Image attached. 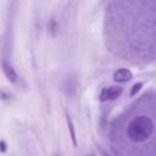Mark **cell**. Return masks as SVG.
<instances>
[{
  "instance_id": "cell-1",
  "label": "cell",
  "mask_w": 156,
  "mask_h": 156,
  "mask_svg": "<svg viewBox=\"0 0 156 156\" xmlns=\"http://www.w3.org/2000/svg\"><path fill=\"white\" fill-rule=\"evenodd\" d=\"M154 132V123L146 116L133 118L127 127V136L133 143H143L147 140Z\"/></svg>"
},
{
  "instance_id": "cell-2",
  "label": "cell",
  "mask_w": 156,
  "mask_h": 156,
  "mask_svg": "<svg viewBox=\"0 0 156 156\" xmlns=\"http://www.w3.org/2000/svg\"><path fill=\"white\" fill-rule=\"evenodd\" d=\"M121 94H122V88L118 87V85H112V87H108V88H104L100 93V101L105 102V101L115 100Z\"/></svg>"
},
{
  "instance_id": "cell-3",
  "label": "cell",
  "mask_w": 156,
  "mask_h": 156,
  "mask_svg": "<svg viewBox=\"0 0 156 156\" xmlns=\"http://www.w3.org/2000/svg\"><path fill=\"white\" fill-rule=\"evenodd\" d=\"M77 88H78V83L73 77H67L62 83V91L67 98L74 96L77 93Z\"/></svg>"
},
{
  "instance_id": "cell-4",
  "label": "cell",
  "mask_w": 156,
  "mask_h": 156,
  "mask_svg": "<svg viewBox=\"0 0 156 156\" xmlns=\"http://www.w3.org/2000/svg\"><path fill=\"white\" fill-rule=\"evenodd\" d=\"M1 71L2 73L5 74V77L7 78L9 82L11 83H16L18 80V74L16 72V69L13 68V66L7 61V60H4L1 62Z\"/></svg>"
},
{
  "instance_id": "cell-5",
  "label": "cell",
  "mask_w": 156,
  "mask_h": 156,
  "mask_svg": "<svg viewBox=\"0 0 156 156\" xmlns=\"http://www.w3.org/2000/svg\"><path fill=\"white\" fill-rule=\"evenodd\" d=\"M133 78V73L128 68H119L113 73V79L117 83H126Z\"/></svg>"
},
{
  "instance_id": "cell-6",
  "label": "cell",
  "mask_w": 156,
  "mask_h": 156,
  "mask_svg": "<svg viewBox=\"0 0 156 156\" xmlns=\"http://www.w3.org/2000/svg\"><path fill=\"white\" fill-rule=\"evenodd\" d=\"M66 121H67V126H68V130H69V135H71V139H72V143L74 146H77V138H76V132H74V127H73V123H72V119L68 115H66Z\"/></svg>"
},
{
  "instance_id": "cell-7",
  "label": "cell",
  "mask_w": 156,
  "mask_h": 156,
  "mask_svg": "<svg viewBox=\"0 0 156 156\" xmlns=\"http://www.w3.org/2000/svg\"><path fill=\"white\" fill-rule=\"evenodd\" d=\"M48 33L50 37H55L57 33V22L55 18H51L48 23Z\"/></svg>"
},
{
  "instance_id": "cell-8",
  "label": "cell",
  "mask_w": 156,
  "mask_h": 156,
  "mask_svg": "<svg viewBox=\"0 0 156 156\" xmlns=\"http://www.w3.org/2000/svg\"><path fill=\"white\" fill-rule=\"evenodd\" d=\"M141 87H143V83H135L133 87H132V90H130V96H134L140 89H141Z\"/></svg>"
},
{
  "instance_id": "cell-9",
  "label": "cell",
  "mask_w": 156,
  "mask_h": 156,
  "mask_svg": "<svg viewBox=\"0 0 156 156\" xmlns=\"http://www.w3.org/2000/svg\"><path fill=\"white\" fill-rule=\"evenodd\" d=\"M6 150H7V145H6V143H5V140H0V152H6Z\"/></svg>"
}]
</instances>
